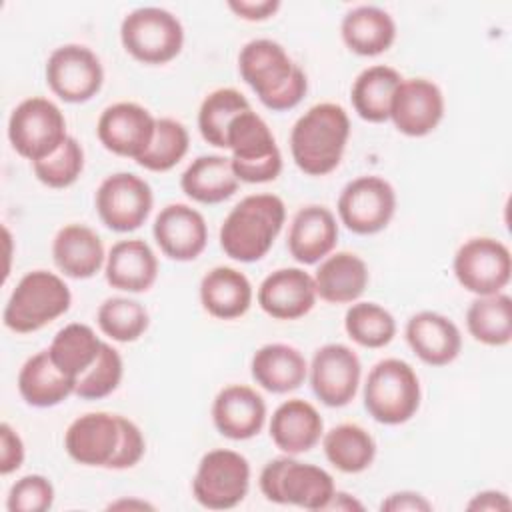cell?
Returning <instances> with one entry per match:
<instances>
[{"label": "cell", "mask_w": 512, "mask_h": 512, "mask_svg": "<svg viewBox=\"0 0 512 512\" xmlns=\"http://www.w3.org/2000/svg\"><path fill=\"white\" fill-rule=\"evenodd\" d=\"M152 234L162 254L176 262L196 260L208 244L204 216L188 204H168L154 218Z\"/></svg>", "instance_id": "ac0fdd59"}, {"label": "cell", "mask_w": 512, "mask_h": 512, "mask_svg": "<svg viewBox=\"0 0 512 512\" xmlns=\"http://www.w3.org/2000/svg\"><path fill=\"white\" fill-rule=\"evenodd\" d=\"M236 178L246 184L272 182L282 172V154L262 116L252 108L240 112L228 126L226 148Z\"/></svg>", "instance_id": "8992f818"}, {"label": "cell", "mask_w": 512, "mask_h": 512, "mask_svg": "<svg viewBox=\"0 0 512 512\" xmlns=\"http://www.w3.org/2000/svg\"><path fill=\"white\" fill-rule=\"evenodd\" d=\"M470 336L486 346H506L512 340V298L504 292L476 296L466 310Z\"/></svg>", "instance_id": "e575fe53"}, {"label": "cell", "mask_w": 512, "mask_h": 512, "mask_svg": "<svg viewBox=\"0 0 512 512\" xmlns=\"http://www.w3.org/2000/svg\"><path fill=\"white\" fill-rule=\"evenodd\" d=\"M254 290L250 280L232 266H216L200 280L202 308L218 320H234L252 306Z\"/></svg>", "instance_id": "83f0119b"}, {"label": "cell", "mask_w": 512, "mask_h": 512, "mask_svg": "<svg viewBox=\"0 0 512 512\" xmlns=\"http://www.w3.org/2000/svg\"><path fill=\"white\" fill-rule=\"evenodd\" d=\"M34 176L48 188L72 186L84 170V150L74 136H68L62 146L50 156L32 162Z\"/></svg>", "instance_id": "b9f144b4"}, {"label": "cell", "mask_w": 512, "mask_h": 512, "mask_svg": "<svg viewBox=\"0 0 512 512\" xmlns=\"http://www.w3.org/2000/svg\"><path fill=\"white\" fill-rule=\"evenodd\" d=\"M66 138V118L48 98H26L8 118V140L16 154L30 164L56 152Z\"/></svg>", "instance_id": "9c48e42d"}, {"label": "cell", "mask_w": 512, "mask_h": 512, "mask_svg": "<svg viewBox=\"0 0 512 512\" xmlns=\"http://www.w3.org/2000/svg\"><path fill=\"white\" fill-rule=\"evenodd\" d=\"M122 374H124V362L120 352L108 342H104L96 362L78 376L74 394L82 400L106 398L120 386Z\"/></svg>", "instance_id": "60d3db41"}, {"label": "cell", "mask_w": 512, "mask_h": 512, "mask_svg": "<svg viewBox=\"0 0 512 512\" xmlns=\"http://www.w3.org/2000/svg\"><path fill=\"white\" fill-rule=\"evenodd\" d=\"M336 210L350 232L370 236L384 230L394 218L396 192L382 176H358L342 188Z\"/></svg>", "instance_id": "8fae6325"}, {"label": "cell", "mask_w": 512, "mask_h": 512, "mask_svg": "<svg viewBox=\"0 0 512 512\" xmlns=\"http://www.w3.org/2000/svg\"><path fill=\"white\" fill-rule=\"evenodd\" d=\"M316 284L302 268H278L258 286V306L274 320H298L316 304Z\"/></svg>", "instance_id": "ffe728a7"}, {"label": "cell", "mask_w": 512, "mask_h": 512, "mask_svg": "<svg viewBox=\"0 0 512 512\" xmlns=\"http://www.w3.org/2000/svg\"><path fill=\"white\" fill-rule=\"evenodd\" d=\"M340 34L350 52L378 56L394 44L396 22L378 6H356L344 14Z\"/></svg>", "instance_id": "4dcf8cb0"}, {"label": "cell", "mask_w": 512, "mask_h": 512, "mask_svg": "<svg viewBox=\"0 0 512 512\" xmlns=\"http://www.w3.org/2000/svg\"><path fill=\"white\" fill-rule=\"evenodd\" d=\"M444 118V94L432 80L408 78L394 92L390 118L398 132L422 138L436 130Z\"/></svg>", "instance_id": "e0dca14e"}, {"label": "cell", "mask_w": 512, "mask_h": 512, "mask_svg": "<svg viewBox=\"0 0 512 512\" xmlns=\"http://www.w3.org/2000/svg\"><path fill=\"white\" fill-rule=\"evenodd\" d=\"M96 322L102 334L114 342H136L148 330L150 316L138 300L114 296L98 306Z\"/></svg>", "instance_id": "f35d334b"}, {"label": "cell", "mask_w": 512, "mask_h": 512, "mask_svg": "<svg viewBox=\"0 0 512 512\" xmlns=\"http://www.w3.org/2000/svg\"><path fill=\"white\" fill-rule=\"evenodd\" d=\"M280 0H230L228 8L242 20L262 22L280 10Z\"/></svg>", "instance_id": "bcb514c9"}, {"label": "cell", "mask_w": 512, "mask_h": 512, "mask_svg": "<svg viewBox=\"0 0 512 512\" xmlns=\"http://www.w3.org/2000/svg\"><path fill=\"white\" fill-rule=\"evenodd\" d=\"M52 258L58 270L74 280H86L106 264V252L100 236L84 224L60 228L52 240Z\"/></svg>", "instance_id": "484cf974"}, {"label": "cell", "mask_w": 512, "mask_h": 512, "mask_svg": "<svg viewBox=\"0 0 512 512\" xmlns=\"http://www.w3.org/2000/svg\"><path fill=\"white\" fill-rule=\"evenodd\" d=\"M212 422L224 438L250 440L264 428L266 402L254 388L230 384L212 402Z\"/></svg>", "instance_id": "44dd1931"}, {"label": "cell", "mask_w": 512, "mask_h": 512, "mask_svg": "<svg viewBox=\"0 0 512 512\" xmlns=\"http://www.w3.org/2000/svg\"><path fill=\"white\" fill-rule=\"evenodd\" d=\"M348 136L350 118L340 104H314L292 126V160L308 176H326L338 168Z\"/></svg>", "instance_id": "7a4b0ae2"}, {"label": "cell", "mask_w": 512, "mask_h": 512, "mask_svg": "<svg viewBox=\"0 0 512 512\" xmlns=\"http://www.w3.org/2000/svg\"><path fill=\"white\" fill-rule=\"evenodd\" d=\"M404 78L398 70L386 64H376L364 68L350 90V100L354 112L372 124L386 122L390 118V106L396 88Z\"/></svg>", "instance_id": "d6a6232c"}, {"label": "cell", "mask_w": 512, "mask_h": 512, "mask_svg": "<svg viewBox=\"0 0 512 512\" xmlns=\"http://www.w3.org/2000/svg\"><path fill=\"white\" fill-rule=\"evenodd\" d=\"M406 342L428 366H446L462 350L460 328L444 314L422 310L406 322Z\"/></svg>", "instance_id": "7402d4cb"}, {"label": "cell", "mask_w": 512, "mask_h": 512, "mask_svg": "<svg viewBox=\"0 0 512 512\" xmlns=\"http://www.w3.org/2000/svg\"><path fill=\"white\" fill-rule=\"evenodd\" d=\"M324 436V420L316 406L302 398L282 402L270 418V438L284 454L312 450Z\"/></svg>", "instance_id": "cb8c5ba5"}, {"label": "cell", "mask_w": 512, "mask_h": 512, "mask_svg": "<svg viewBox=\"0 0 512 512\" xmlns=\"http://www.w3.org/2000/svg\"><path fill=\"white\" fill-rule=\"evenodd\" d=\"M326 460L344 474L364 472L376 458V442L358 424H338L322 436Z\"/></svg>", "instance_id": "836d02e7"}, {"label": "cell", "mask_w": 512, "mask_h": 512, "mask_svg": "<svg viewBox=\"0 0 512 512\" xmlns=\"http://www.w3.org/2000/svg\"><path fill=\"white\" fill-rule=\"evenodd\" d=\"M344 330L364 348H384L396 336V320L376 302H352L344 316Z\"/></svg>", "instance_id": "74e56055"}, {"label": "cell", "mask_w": 512, "mask_h": 512, "mask_svg": "<svg viewBox=\"0 0 512 512\" xmlns=\"http://www.w3.org/2000/svg\"><path fill=\"white\" fill-rule=\"evenodd\" d=\"M24 462V442L20 434L8 424H0V474L16 472Z\"/></svg>", "instance_id": "f6af8a7d"}, {"label": "cell", "mask_w": 512, "mask_h": 512, "mask_svg": "<svg viewBox=\"0 0 512 512\" xmlns=\"http://www.w3.org/2000/svg\"><path fill=\"white\" fill-rule=\"evenodd\" d=\"M146 452V440L142 430L126 416H120V442L114 458L110 460V470H126L136 466Z\"/></svg>", "instance_id": "ee69618b"}, {"label": "cell", "mask_w": 512, "mask_h": 512, "mask_svg": "<svg viewBox=\"0 0 512 512\" xmlns=\"http://www.w3.org/2000/svg\"><path fill=\"white\" fill-rule=\"evenodd\" d=\"M120 442V414L86 412L64 432L68 456L82 466L108 468Z\"/></svg>", "instance_id": "d6986e66"}, {"label": "cell", "mask_w": 512, "mask_h": 512, "mask_svg": "<svg viewBox=\"0 0 512 512\" xmlns=\"http://www.w3.org/2000/svg\"><path fill=\"white\" fill-rule=\"evenodd\" d=\"M110 510H154L152 504L144 502V500H136V498H122V500H116L112 504H108Z\"/></svg>", "instance_id": "f907efd6"}, {"label": "cell", "mask_w": 512, "mask_h": 512, "mask_svg": "<svg viewBox=\"0 0 512 512\" xmlns=\"http://www.w3.org/2000/svg\"><path fill=\"white\" fill-rule=\"evenodd\" d=\"M240 180L232 162L220 154H202L194 158L180 176L182 192L200 204H220L234 196Z\"/></svg>", "instance_id": "1f68e13d"}, {"label": "cell", "mask_w": 512, "mask_h": 512, "mask_svg": "<svg viewBox=\"0 0 512 512\" xmlns=\"http://www.w3.org/2000/svg\"><path fill=\"white\" fill-rule=\"evenodd\" d=\"M120 42L124 50L142 64H166L180 54L184 28L170 10L142 6L124 16Z\"/></svg>", "instance_id": "ba28073f"}, {"label": "cell", "mask_w": 512, "mask_h": 512, "mask_svg": "<svg viewBox=\"0 0 512 512\" xmlns=\"http://www.w3.org/2000/svg\"><path fill=\"white\" fill-rule=\"evenodd\" d=\"M250 488L248 460L228 448H216L202 456L192 478L196 502L210 510H230L238 506Z\"/></svg>", "instance_id": "30bf717a"}, {"label": "cell", "mask_w": 512, "mask_h": 512, "mask_svg": "<svg viewBox=\"0 0 512 512\" xmlns=\"http://www.w3.org/2000/svg\"><path fill=\"white\" fill-rule=\"evenodd\" d=\"M422 388L416 370L400 358L376 362L364 382V408L380 424L408 422L420 408Z\"/></svg>", "instance_id": "5b68a950"}, {"label": "cell", "mask_w": 512, "mask_h": 512, "mask_svg": "<svg viewBox=\"0 0 512 512\" xmlns=\"http://www.w3.org/2000/svg\"><path fill=\"white\" fill-rule=\"evenodd\" d=\"M256 384L272 394H286L300 388L308 376L304 354L282 342L260 346L250 362Z\"/></svg>", "instance_id": "4316f807"}, {"label": "cell", "mask_w": 512, "mask_h": 512, "mask_svg": "<svg viewBox=\"0 0 512 512\" xmlns=\"http://www.w3.org/2000/svg\"><path fill=\"white\" fill-rule=\"evenodd\" d=\"M106 282L122 292H146L158 278V258L140 238L120 240L106 254Z\"/></svg>", "instance_id": "d4e9b609"}, {"label": "cell", "mask_w": 512, "mask_h": 512, "mask_svg": "<svg viewBox=\"0 0 512 512\" xmlns=\"http://www.w3.org/2000/svg\"><path fill=\"white\" fill-rule=\"evenodd\" d=\"M102 344L104 342L88 324L72 322L56 332L46 350L58 370L78 380V376L96 362Z\"/></svg>", "instance_id": "d590c367"}, {"label": "cell", "mask_w": 512, "mask_h": 512, "mask_svg": "<svg viewBox=\"0 0 512 512\" xmlns=\"http://www.w3.org/2000/svg\"><path fill=\"white\" fill-rule=\"evenodd\" d=\"M258 484L266 500L306 510H324L336 492L330 472L290 454L266 462Z\"/></svg>", "instance_id": "52a82bcc"}, {"label": "cell", "mask_w": 512, "mask_h": 512, "mask_svg": "<svg viewBox=\"0 0 512 512\" xmlns=\"http://www.w3.org/2000/svg\"><path fill=\"white\" fill-rule=\"evenodd\" d=\"M336 242L338 222L326 206L310 204L294 214L288 230V252L296 262L316 264L332 254Z\"/></svg>", "instance_id": "603a6c76"}, {"label": "cell", "mask_w": 512, "mask_h": 512, "mask_svg": "<svg viewBox=\"0 0 512 512\" xmlns=\"http://www.w3.org/2000/svg\"><path fill=\"white\" fill-rule=\"evenodd\" d=\"M308 374L314 396L328 408H342L358 392L362 364L350 346L332 342L314 352Z\"/></svg>", "instance_id": "9a60e30c"}, {"label": "cell", "mask_w": 512, "mask_h": 512, "mask_svg": "<svg viewBox=\"0 0 512 512\" xmlns=\"http://www.w3.org/2000/svg\"><path fill=\"white\" fill-rule=\"evenodd\" d=\"M238 72L256 92L258 100L272 112L292 110L308 90L304 70L292 62L282 44L270 38H256L242 46Z\"/></svg>", "instance_id": "6da1fadb"}, {"label": "cell", "mask_w": 512, "mask_h": 512, "mask_svg": "<svg viewBox=\"0 0 512 512\" xmlns=\"http://www.w3.org/2000/svg\"><path fill=\"white\" fill-rule=\"evenodd\" d=\"M76 380L66 376L50 360L48 350L30 356L18 372V392L28 406L52 408L72 396Z\"/></svg>", "instance_id": "f546056e"}, {"label": "cell", "mask_w": 512, "mask_h": 512, "mask_svg": "<svg viewBox=\"0 0 512 512\" xmlns=\"http://www.w3.org/2000/svg\"><path fill=\"white\" fill-rule=\"evenodd\" d=\"M286 220V206L276 194L242 198L220 226V248L238 262H258L268 254Z\"/></svg>", "instance_id": "3957f363"}, {"label": "cell", "mask_w": 512, "mask_h": 512, "mask_svg": "<svg viewBox=\"0 0 512 512\" xmlns=\"http://www.w3.org/2000/svg\"><path fill=\"white\" fill-rule=\"evenodd\" d=\"M324 510H342V512H352V510H364V504L358 502L354 496L346 494V492H334V496L330 498V502L326 504Z\"/></svg>", "instance_id": "681fc988"}, {"label": "cell", "mask_w": 512, "mask_h": 512, "mask_svg": "<svg viewBox=\"0 0 512 512\" xmlns=\"http://www.w3.org/2000/svg\"><path fill=\"white\" fill-rule=\"evenodd\" d=\"M54 504V486L42 474H28L16 480L8 492L6 508L10 512H44Z\"/></svg>", "instance_id": "7bdbcfd3"}, {"label": "cell", "mask_w": 512, "mask_h": 512, "mask_svg": "<svg viewBox=\"0 0 512 512\" xmlns=\"http://www.w3.org/2000/svg\"><path fill=\"white\" fill-rule=\"evenodd\" d=\"M468 510H488V512H500V510H510L512 502L506 492L500 490H484L472 496V500L466 504Z\"/></svg>", "instance_id": "c3c4849f"}, {"label": "cell", "mask_w": 512, "mask_h": 512, "mask_svg": "<svg viewBox=\"0 0 512 512\" xmlns=\"http://www.w3.org/2000/svg\"><path fill=\"white\" fill-rule=\"evenodd\" d=\"M94 204L106 228L114 232H132L148 220L154 194L144 178L132 172H116L100 182Z\"/></svg>", "instance_id": "4fadbf2b"}, {"label": "cell", "mask_w": 512, "mask_h": 512, "mask_svg": "<svg viewBox=\"0 0 512 512\" xmlns=\"http://www.w3.org/2000/svg\"><path fill=\"white\" fill-rule=\"evenodd\" d=\"M370 280L366 262L352 252H336L326 256L316 274V294L330 304H352L356 302Z\"/></svg>", "instance_id": "f1b7e54d"}, {"label": "cell", "mask_w": 512, "mask_h": 512, "mask_svg": "<svg viewBox=\"0 0 512 512\" xmlns=\"http://www.w3.org/2000/svg\"><path fill=\"white\" fill-rule=\"evenodd\" d=\"M188 146L190 136L182 122L174 118H156L154 138L136 164L150 172H168L186 156Z\"/></svg>", "instance_id": "ab89813d"}, {"label": "cell", "mask_w": 512, "mask_h": 512, "mask_svg": "<svg viewBox=\"0 0 512 512\" xmlns=\"http://www.w3.org/2000/svg\"><path fill=\"white\" fill-rule=\"evenodd\" d=\"M72 294L66 282L48 270L24 274L12 290L2 320L16 334L36 332L70 310Z\"/></svg>", "instance_id": "277c9868"}, {"label": "cell", "mask_w": 512, "mask_h": 512, "mask_svg": "<svg viewBox=\"0 0 512 512\" xmlns=\"http://www.w3.org/2000/svg\"><path fill=\"white\" fill-rule=\"evenodd\" d=\"M46 84L60 100L82 104L100 92L104 68L88 46L64 44L52 50L46 60Z\"/></svg>", "instance_id": "5bb4252c"}, {"label": "cell", "mask_w": 512, "mask_h": 512, "mask_svg": "<svg viewBox=\"0 0 512 512\" xmlns=\"http://www.w3.org/2000/svg\"><path fill=\"white\" fill-rule=\"evenodd\" d=\"M244 110H250V102L236 88L212 90L198 110V130L202 138L210 146L226 148L228 126Z\"/></svg>", "instance_id": "8d00e7d4"}, {"label": "cell", "mask_w": 512, "mask_h": 512, "mask_svg": "<svg viewBox=\"0 0 512 512\" xmlns=\"http://www.w3.org/2000/svg\"><path fill=\"white\" fill-rule=\"evenodd\" d=\"M156 132V118L136 102H116L98 118L96 134L100 144L124 158L138 160L150 146Z\"/></svg>", "instance_id": "2e32d148"}, {"label": "cell", "mask_w": 512, "mask_h": 512, "mask_svg": "<svg viewBox=\"0 0 512 512\" xmlns=\"http://www.w3.org/2000/svg\"><path fill=\"white\" fill-rule=\"evenodd\" d=\"M458 284L476 294L488 296L502 292L512 276V256L504 242L488 236L466 240L452 262Z\"/></svg>", "instance_id": "7c38bea8"}, {"label": "cell", "mask_w": 512, "mask_h": 512, "mask_svg": "<svg viewBox=\"0 0 512 512\" xmlns=\"http://www.w3.org/2000/svg\"><path fill=\"white\" fill-rule=\"evenodd\" d=\"M380 510H386V512H428V510H432V504L418 492L400 490V492L390 494L386 500H382Z\"/></svg>", "instance_id": "7dc6e473"}]
</instances>
